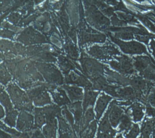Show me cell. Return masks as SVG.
I'll list each match as a JSON object with an SVG mask.
<instances>
[{
  "instance_id": "obj_12",
  "label": "cell",
  "mask_w": 155,
  "mask_h": 138,
  "mask_svg": "<svg viewBox=\"0 0 155 138\" xmlns=\"http://www.w3.org/2000/svg\"><path fill=\"white\" fill-rule=\"evenodd\" d=\"M58 105L51 104L42 108V112L46 117L47 122L56 117L62 115L61 109Z\"/></svg>"
},
{
  "instance_id": "obj_20",
  "label": "cell",
  "mask_w": 155,
  "mask_h": 138,
  "mask_svg": "<svg viewBox=\"0 0 155 138\" xmlns=\"http://www.w3.org/2000/svg\"><path fill=\"white\" fill-rule=\"evenodd\" d=\"M65 50L67 56L70 59L75 61L79 58V53L77 47L71 42H68L65 46Z\"/></svg>"
},
{
  "instance_id": "obj_32",
  "label": "cell",
  "mask_w": 155,
  "mask_h": 138,
  "mask_svg": "<svg viewBox=\"0 0 155 138\" xmlns=\"http://www.w3.org/2000/svg\"><path fill=\"white\" fill-rule=\"evenodd\" d=\"M149 100L150 102L155 105V93L152 94L149 97Z\"/></svg>"
},
{
  "instance_id": "obj_1",
  "label": "cell",
  "mask_w": 155,
  "mask_h": 138,
  "mask_svg": "<svg viewBox=\"0 0 155 138\" xmlns=\"http://www.w3.org/2000/svg\"><path fill=\"white\" fill-rule=\"evenodd\" d=\"M7 90L15 109L20 111L23 110L31 113L33 112L34 108L32 100L27 93L22 90L16 83H9L7 86Z\"/></svg>"
},
{
  "instance_id": "obj_11",
  "label": "cell",
  "mask_w": 155,
  "mask_h": 138,
  "mask_svg": "<svg viewBox=\"0 0 155 138\" xmlns=\"http://www.w3.org/2000/svg\"><path fill=\"white\" fill-rule=\"evenodd\" d=\"M61 87L67 91L70 99L73 102L80 101L83 99V93L82 88L67 84L62 85Z\"/></svg>"
},
{
  "instance_id": "obj_3",
  "label": "cell",
  "mask_w": 155,
  "mask_h": 138,
  "mask_svg": "<svg viewBox=\"0 0 155 138\" xmlns=\"http://www.w3.org/2000/svg\"><path fill=\"white\" fill-rule=\"evenodd\" d=\"M38 71L47 83L55 85H62L64 78L57 66L51 63L35 61Z\"/></svg>"
},
{
  "instance_id": "obj_4",
  "label": "cell",
  "mask_w": 155,
  "mask_h": 138,
  "mask_svg": "<svg viewBox=\"0 0 155 138\" xmlns=\"http://www.w3.org/2000/svg\"><path fill=\"white\" fill-rule=\"evenodd\" d=\"M79 60L80 62L82 73L91 81L101 76L103 74V65L95 59L89 57L85 53H81Z\"/></svg>"
},
{
  "instance_id": "obj_25",
  "label": "cell",
  "mask_w": 155,
  "mask_h": 138,
  "mask_svg": "<svg viewBox=\"0 0 155 138\" xmlns=\"http://www.w3.org/2000/svg\"><path fill=\"white\" fill-rule=\"evenodd\" d=\"M61 114H62V116L68 121V122L71 125V127L74 130L75 120L67 105H64L61 108Z\"/></svg>"
},
{
  "instance_id": "obj_16",
  "label": "cell",
  "mask_w": 155,
  "mask_h": 138,
  "mask_svg": "<svg viewBox=\"0 0 155 138\" xmlns=\"http://www.w3.org/2000/svg\"><path fill=\"white\" fill-rule=\"evenodd\" d=\"M0 102L6 109V112L14 109L9 96L5 91L4 86L1 84L0 87Z\"/></svg>"
},
{
  "instance_id": "obj_15",
  "label": "cell",
  "mask_w": 155,
  "mask_h": 138,
  "mask_svg": "<svg viewBox=\"0 0 155 138\" xmlns=\"http://www.w3.org/2000/svg\"><path fill=\"white\" fill-rule=\"evenodd\" d=\"M57 129L58 121L55 118L47 122V124L43 127V134L46 138H56Z\"/></svg>"
},
{
  "instance_id": "obj_33",
  "label": "cell",
  "mask_w": 155,
  "mask_h": 138,
  "mask_svg": "<svg viewBox=\"0 0 155 138\" xmlns=\"http://www.w3.org/2000/svg\"><path fill=\"white\" fill-rule=\"evenodd\" d=\"M5 114V111H4L3 107H2V105H1V106H0V117H1V120L2 118H4Z\"/></svg>"
},
{
  "instance_id": "obj_24",
  "label": "cell",
  "mask_w": 155,
  "mask_h": 138,
  "mask_svg": "<svg viewBox=\"0 0 155 138\" xmlns=\"http://www.w3.org/2000/svg\"><path fill=\"white\" fill-rule=\"evenodd\" d=\"M121 114V111L117 107L112 108L110 110L109 115L110 120L112 126L115 127L117 125Z\"/></svg>"
},
{
  "instance_id": "obj_21",
  "label": "cell",
  "mask_w": 155,
  "mask_h": 138,
  "mask_svg": "<svg viewBox=\"0 0 155 138\" xmlns=\"http://www.w3.org/2000/svg\"><path fill=\"white\" fill-rule=\"evenodd\" d=\"M97 127V121H93L83 132L80 133L79 137L81 138H93L96 133Z\"/></svg>"
},
{
  "instance_id": "obj_7",
  "label": "cell",
  "mask_w": 155,
  "mask_h": 138,
  "mask_svg": "<svg viewBox=\"0 0 155 138\" xmlns=\"http://www.w3.org/2000/svg\"><path fill=\"white\" fill-rule=\"evenodd\" d=\"M57 62L59 67L63 74L66 75L68 74L71 70L78 69L82 73L81 67L78 63L71 61L68 58L62 55H59L57 57Z\"/></svg>"
},
{
  "instance_id": "obj_34",
  "label": "cell",
  "mask_w": 155,
  "mask_h": 138,
  "mask_svg": "<svg viewBox=\"0 0 155 138\" xmlns=\"http://www.w3.org/2000/svg\"></svg>"
},
{
  "instance_id": "obj_27",
  "label": "cell",
  "mask_w": 155,
  "mask_h": 138,
  "mask_svg": "<svg viewBox=\"0 0 155 138\" xmlns=\"http://www.w3.org/2000/svg\"><path fill=\"white\" fill-rule=\"evenodd\" d=\"M40 129L38 127H34L31 130V138H43L45 137Z\"/></svg>"
},
{
  "instance_id": "obj_5",
  "label": "cell",
  "mask_w": 155,
  "mask_h": 138,
  "mask_svg": "<svg viewBox=\"0 0 155 138\" xmlns=\"http://www.w3.org/2000/svg\"><path fill=\"white\" fill-rule=\"evenodd\" d=\"M65 76L64 83L67 84L74 85L85 88L92 87V84L87 77L78 70H71Z\"/></svg>"
},
{
  "instance_id": "obj_10",
  "label": "cell",
  "mask_w": 155,
  "mask_h": 138,
  "mask_svg": "<svg viewBox=\"0 0 155 138\" xmlns=\"http://www.w3.org/2000/svg\"><path fill=\"white\" fill-rule=\"evenodd\" d=\"M50 93L51 94L54 102L59 106H64L70 104V101L62 87H57Z\"/></svg>"
},
{
  "instance_id": "obj_6",
  "label": "cell",
  "mask_w": 155,
  "mask_h": 138,
  "mask_svg": "<svg viewBox=\"0 0 155 138\" xmlns=\"http://www.w3.org/2000/svg\"><path fill=\"white\" fill-rule=\"evenodd\" d=\"M34 118L31 113L26 111H21L18 114L17 123L18 130L27 132L34 127Z\"/></svg>"
},
{
  "instance_id": "obj_17",
  "label": "cell",
  "mask_w": 155,
  "mask_h": 138,
  "mask_svg": "<svg viewBox=\"0 0 155 138\" xmlns=\"http://www.w3.org/2000/svg\"><path fill=\"white\" fill-rule=\"evenodd\" d=\"M94 114L93 108L90 107L89 108L85 113L83 114V116L81 120V124L80 131V133L83 132L87 126L89 125L90 123L94 120Z\"/></svg>"
},
{
  "instance_id": "obj_2",
  "label": "cell",
  "mask_w": 155,
  "mask_h": 138,
  "mask_svg": "<svg viewBox=\"0 0 155 138\" xmlns=\"http://www.w3.org/2000/svg\"><path fill=\"white\" fill-rule=\"evenodd\" d=\"M57 87V86L55 85L42 83L41 84L28 89L27 90V93L35 105L43 106L52 104L51 99L48 92H50Z\"/></svg>"
},
{
  "instance_id": "obj_28",
  "label": "cell",
  "mask_w": 155,
  "mask_h": 138,
  "mask_svg": "<svg viewBox=\"0 0 155 138\" xmlns=\"http://www.w3.org/2000/svg\"><path fill=\"white\" fill-rule=\"evenodd\" d=\"M133 114H134V117H136V120L139 121L140 120L143 115L142 109L139 106H136L133 110Z\"/></svg>"
},
{
  "instance_id": "obj_23",
  "label": "cell",
  "mask_w": 155,
  "mask_h": 138,
  "mask_svg": "<svg viewBox=\"0 0 155 138\" xmlns=\"http://www.w3.org/2000/svg\"><path fill=\"white\" fill-rule=\"evenodd\" d=\"M108 112L105 114L102 121L100 124L98 134L102 133H108L110 132V127L108 118Z\"/></svg>"
},
{
  "instance_id": "obj_13",
  "label": "cell",
  "mask_w": 155,
  "mask_h": 138,
  "mask_svg": "<svg viewBox=\"0 0 155 138\" xmlns=\"http://www.w3.org/2000/svg\"><path fill=\"white\" fill-rule=\"evenodd\" d=\"M99 92L93 91L92 88H85L83 103V114L89 106H93Z\"/></svg>"
},
{
  "instance_id": "obj_22",
  "label": "cell",
  "mask_w": 155,
  "mask_h": 138,
  "mask_svg": "<svg viewBox=\"0 0 155 138\" xmlns=\"http://www.w3.org/2000/svg\"><path fill=\"white\" fill-rule=\"evenodd\" d=\"M18 111V110L17 109H14L8 112H6V117L4 119V122L11 127L15 126L16 120L19 114Z\"/></svg>"
},
{
  "instance_id": "obj_29",
  "label": "cell",
  "mask_w": 155,
  "mask_h": 138,
  "mask_svg": "<svg viewBox=\"0 0 155 138\" xmlns=\"http://www.w3.org/2000/svg\"><path fill=\"white\" fill-rule=\"evenodd\" d=\"M133 84L139 89H142L144 86V82L140 79H137L134 80L133 81Z\"/></svg>"
},
{
  "instance_id": "obj_8",
  "label": "cell",
  "mask_w": 155,
  "mask_h": 138,
  "mask_svg": "<svg viewBox=\"0 0 155 138\" xmlns=\"http://www.w3.org/2000/svg\"><path fill=\"white\" fill-rule=\"evenodd\" d=\"M68 108L74 115L75 124H74V130L75 133H77V134L80 133V124L82 118V113L83 109H82L81 105V102L80 101L74 102L68 105Z\"/></svg>"
},
{
  "instance_id": "obj_9",
  "label": "cell",
  "mask_w": 155,
  "mask_h": 138,
  "mask_svg": "<svg viewBox=\"0 0 155 138\" xmlns=\"http://www.w3.org/2000/svg\"><path fill=\"white\" fill-rule=\"evenodd\" d=\"M59 122V138H75L76 133L72 131L71 125L62 115L58 117Z\"/></svg>"
},
{
  "instance_id": "obj_19",
  "label": "cell",
  "mask_w": 155,
  "mask_h": 138,
  "mask_svg": "<svg viewBox=\"0 0 155 138\" xmlns=\"http://www.w3.org/2000/svg\"><path fill=\"white\" fill-rule=\"evenodd\" d=\"M12 79V75L10 73L4 63L0 66V81L2 84L7 86Z\"/></svg>"
},
{
  "instance_id": "obj_18",
  "label": "cell",
  "mask_w": 155,
  "mask_h": 138,
  "mask_svg": "<svg viewBox=\"0 0 155 138\" xmlns=\"http://www.w3.org/2000/svg\"><path fill=\"white\" fill-rule=\"evenodd\" d=\"M34 114V127L41 128L47 123L46 117L41 108H35L33 111Z\"/></svg>"
},
{
  "instance_id": "obj_31",
  "label": "cell",
  "mask_w": 155,
  "mask_h": 138,
  "mask_svg": "<svg viewBox=\"0 0 155 138\" xmlns=\"http://www.w3.org/2000/svg\"><path fill=\"white\" fill-rule=\"evenodd\" d=\"M13 138L12 135L5 132V131L1 130L0 131V138Z\"/></svg>"
},
{
  "instance_id": "obj_26",
  "label": "cell",
  "mask_w": 155,
  "mask_h": 138,
  "mask_svg": "<svg viewBox=\"0 0 155 138\" xmlns=\"http://www.w3.org/2000/svg\"><path fill=\"white\" fill-rule=\"evenodd\" d=\"M0 127H1V130L12 134L13 136V138H20L21 133L15 129L10 128V127L6 126L2 121H1V126Z\"/></svg>"
},
{
  "instance_id": "obj_30",
  "label": "cell",
  "mask_w": 155,
  "mask_h": 138,
  "mask_svg": "<svg viewBox=\"0 0 155 138\" xmlns=\"http://www.w3.org/2000/svg\"><path fill=\"white\" fill-rule=\"evenodd\" d=\"M139 133V128L137 125H135L129 133V137H134L137 136Z\"/></svg>"
},
{
  "instance_id": "obj_14",
  "label": "cell",
  "mask_w": 155,
  "mask_h": 138,
  "mask_svg": "<svg viewBox=\"0 0 155 138\" xmlns=\"http://www.w3.org/2000/svg\"><path fill=\"white\" fill-rule=\"evenodd\" d=\"M111 98L108 96L102 93L99 96L96 104L95 111L96 113V118L97 120H99L105 111L107 105Z\"/></svg>"
}]
</instances>
